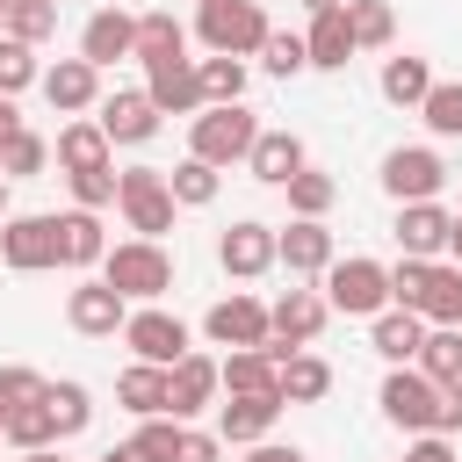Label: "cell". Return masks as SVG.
<instances>
[{
	"label": "cell",
	"mask_w": 462,
	"mask_h": 462,
	"mask_svg": "<svg viewBox=\"0 0 462 462\" xmlns=\"http://www.w3.org/2000/svg\"><path fill=\"white\" fill-rule=\"evenodd\" d=\"M253 137H260V116L245 101H209L202 116H188V152L209 166H245Z\"/></svg>",
	"instance_id": "6da1fadb"
},
{
	"label": "cell",
	"mask_w": 462,
	"mask_h": 462,
	"mask_svg": "<svg viewBox=\"0 0 462 462\" xmlns=\"http://www.w3.org/2000/svg\"><path fill=\"white\" fill-rule=\"evenodd\" d=\"M267 7L260 0H195V36L202 51H224V58H260L267 43Z\"/></svg>",
	"instance_id": "7a4b0ae2"
},
{
	"label": "cell",
	"mask_w": 462,
	"mask_h": 462,
	"mask_svg": "<svg viewBox=\"0 0 462 462\" xmlns=\"http://www.w3.org/2000/svg\"><path fill=\"white\" fill-rule=\"evenodd\" d=\"M116 209L137 238H166L173 231V188H166V166H123L116 173Z\"/></svg>",
	"instance_id": "3957f363"
},
{
	"label": "cell",
	"mask_w": 462,
	"mask_h": 462,
	"mask_svg": "<svg viewBox=\"0 0 462 462\" xmlns=\"http://www.w3.org/2000/svg\"><path fill=\"white\" fill-rule=\"evenodd\" d=\"M101 282H116L130 303H159V296L173 289V260H166L159 238H123V245H108Z\"/></svg>",
	"instance_id": "277c9868"
},
{
	"label": "cell",
	"mask_w": 462,
	"mask_h": 462,
	"mask_svg": "<svg viewBox=\"0 0 462 462\" xmlns=\"http://www.w3.org/2000/svg\"><path fill=\"white\" fill-rule=\"evenodd\" d=\"M325 303L339 310V318H375V310H390V267L383 260H332L325 267Z\"/></svg>",
	"instance_id": "5b68a950"
},
{
	"label": "cell",
	"mask_w": 462,
	"mask_h": 462,
	"mask_svg": "<svg viewBox=\"0 0 462 462\" xmlns=\"http://www.w3.org/2000/svg\"><path fill=\"white\" fill-rule=\"evenodd\" d=\"M375 404H383V419H390V426L426 433V426H433V411H440V383H433L419 361H404V368H390V375H383Z\"/></svg>",
	"instance_id": "8992f818"
},
{
	"label": "cell",
	"mask_w": 462,
	"mask_h": 462,
	"mask_svg": "<svg viewBox=\"0 0 462 462\" xmlns=\"http://www.w3.org/2000/svg\"><path fill=\"white\" fill-rule=\"evenodd\" d=\"M440 188H448V166H440L433 144H397V152H383V195H390V202H433Z\"/></svg>",
	"instance_id": "52a82bcc"
},
{
	"label": "cell",
	"mask_w": 462,
	"mask_h": 462,
	"mask_svg": "<svg viewBox=\"0 0 462 462\" xmlns=\"http://www.w3.org/2000/svg\"><path fill=\"white\" fill-rule=\"evenodd\" d=\"M65 325L87 332V339H116V332L130 325V296H123L116 282H79V289L65 296Z\"/></svg>",
	"instance_id": "ba28073f"
},
{
	"label": "cell",
	"mask_w": 462,
	"mask_h": 462,
	"mask_svg": "<svg viewBox=\"0 0 462 462\" xmlns=\"http://www.w3.org/2000/svg\"><path fill=\"white\" fill-rule=\"evenodd\" d=\"M0 260H7L14 274L58 267V217H7V224H0Z\"/></svg>",
	"instance_id": "9c48e42d"
},
{
	"label": "cell",
	"mask_w": 462,
	"mask_h": 462,
	"mask_svg": "<svg viewBox=\"0 0 462 462\" xmlns=\"http://www.w3.org/2000/svg\"><path fill=\"white\" fill-rule=\"evenodd\" d=\"M202 332H209L217 346H267V339H274V325H267V303H260V296H245V289H231L224 303H209Z\"/></svg>",
	"instance_id": "30bf717a"
},
{
	"label": "cell",
	"mask_w": 462,
	"mask_h": 462,
	"mask_svg": "<svg viewBox=\"0 0 462 462\" xmlns=\"http://www.w3.org/2000/svg\"><path fill=\"white\" fill-rule=\"evenodd\" d=\"M123 346H130L137 361H159V368H173V361L188 354V325H180L173 310L144 303V310H130V325H123Z\"/></svg>",
	"instance_id": "8fae6325"
},
{
	"label": "cell",
	"mask_w": 462,
	"mask_h": 462,
	"mask_svg": "<svg viewBox=\"0 0 462 462\" xmlns=\"http://www.w3.org/2000/svg\"><path fill=\"white\" fill-rule=\"evenodd\" d=\"M79 58H87V65H101V72H108L116 58H137V14H123L116 0H108V7H94V14H87V29H79Z\"/></svg>",
	"instance_id": "7c38bea8"
},
{
	"label": "cell",
	"mask_w": 462,
	"mask_h": 462,
	"mask_svg": "<svg viewBox=\"0 0 462 462\" xmlns=\"http://www.w3.org/2000/svg\"><path fill=\"white\" fill-rule=\"evenodd\" d=\"M144 94L159 101V116H202V108H209L195 58H159V65H144Z\"/></svg>",
	"instance_id": "4fadbf2b"
},
{
	"label": "cell",
	"mask_w": 462,
	"mask_h": 462,
	"mask_svg": "<svg viewBox=\"0 0 462 462\" xmlns=\"http://www.w3.org/2000/svg\"><path fill=\"white\" fill-rule=\"evenodd\" d=\"M217 260H224L231 282H260L267 267H282V260H274V224H253V217L231 224V231L217 238Z\"/></svg>",
	"instance_id": "5bb4252c"
},
{
	"label": "cell",
	"mask_w": 462,
	"mask_h": 462,
	"mask_svg": "<svg viewBox=\"0 0 462 462\" xmlns=\"http://www.w3.org/2000/svg\"><path fill=\"white\" fill-rule=\"evenodd\" d=\"M325 318H332V303L318 296V289H289V296H274L267 303V325H274V346H310L318 332H325Z\"/></svg>",
	"instance_id": "9a60e30c"
},
{
	"label": "cell",
	"mask_w": 462,
	"mask_h": 462,
	"mask_svg": "<svg viewBox=\"0 0 462 462\" xmlns=\"http://www.w3.org/2000/svg\"><path fill=\"white\" fill-rule=\"evenodd\" d=\"M274 419H282V390H245V397L217 404V433H224V448H253V440H267Z\"/></svg>",
	"instance_id": "2e32d148"
},
{
	"label": "cell",
	"mask_w": 462,
	"mask_h": 462,
	"mask_svg": "<svg viewBox=\"0 0 462 462\" xmlns=\"http://www.w3.org/2000/svg\"><path fill=\"white\" fill-rule=\"evenodd\" d=\"M43 101L58 108V116H79V108H101V65H87V58H58V65H43Z\"/></svg>",
	"instance_id": "e0dca14e"
},
{
	"label": "cell",
	"mask_w": 462,
	"mask_h": 462,
	"mask_svg": "<svg viewBox=\"0 0 462 462\" xmlns=\"http://www.w3.org/2000/svg\"><path fill=\"white\" fill-rule=\"evenodd\" d=\"M274 260L289 267V274H325L332 267V231H325V217H289V231H274Z\"/></svg>",
	"instance_id": "ac0fdd59"
},
{
	"label": "cell",
	"mask_w": 462,
	"mask_h": 462,
	"mask_svg": "<svg viewBox=\"0 0 462 462\" xmlns=\"http://www.w3.org/2000/svg\"><path fill=\"white\" fill-rule=\"evenodd\" d=\"M101 130H108V144H144L152 130H159V101L144 94V87H116L108 101H101V116H94Z\"/></svg>",
	"instance_id": "d6986e66"
},
{
	"label": "cell",
	"mask_w": 462,
	"mask_h": 462,
	"mask_svg": "<svg viewBox=\"0 0 462 462\" xmlns=\"http://www.w3.org/2000/svg\"><path fill=\"white\" fill-rule=\"evenodd\" d=\"M217 390H224V375H217L209 354H180V361L166 368V411H173V419H195Z\"/></svg>",
	"instance_id": "ffe728a7"
},
{
	"label": "cell",
	"mask_w": 462,
	"mask_h": 462,
	"mask_svg": "<svg viewBox=\"0 0 462 462\" xmlns=\"http://www.w3.org/2000/svg\"><path fill=\"white\" fill-rule=\"evenodd\" d=\"M303 166H310V159H303V137H296V130H260L253 152H245V173L267 180V188H289Z\"/></svg>",
	"instance_id": "44dd1931"
},
{
	"label": "cell",
	"mask_w": 462,
	"mask_h": 462,
	"mask_svg": "<svg viewBox=\"0 0 462 462\" xmlns=\"http://www.w3.org/2000/svg\"><path fill=\"white\" fill-rule=\"evenodd\" d=\"M448 231H455V217L440 202H397V245L411 260H440L448 253Z\"/></svg>",
	"instance_id": "7402d4cb"
},
{
	"label": "cell",
	"mask_w": 462,
	"mask_h": 462,
	"mask_svg": "<svg viewBox=\"0 0 462 462\" xmlns=\"http://www.w3.org/2000/svg\"><path fill=\"white\" fill-rule=\"evenodd\" d=\"M368 346H375L390 368H404V361H419V346H426V318L404 310V303H390V310L368 318Z\"/></svg>",
	"instance_id": "603a6c76"
},
{
	"label": "cell",
	"mask_w": 462,
	"mask_h": 462,
	"mask_svg": "<svg viewBox=\"0 0 462 462\" xmlns=\"http://www.w3.org/2000/svg\"><path fill=\"white\" fill-rule=\"evenodd\" d=\"M303 43H310V65H318V72H346V58L361 51V43H354V22H346V0H339V7H318L310 29H303Z\"/></svg>",
	"instance_id": "cb8c5ba5"
},
{
	"label": "cell",
	"mask_w": 462,
	"mask_h": 462,
	"mask_svg": "<svg viewBox=\"0 0 462 462\" xmlns=\"http://www.w3.org/2000/svg\"><path fill=\"white\" fill-rule=\"evenodd\" d=\"M58 166L65 173H94V166H116V144H108V130L94 123V116H72L65 130H58Z\"/></svg>",
	"instance_id": "d4e9b609"
},
{
	"label": "cell",
	"mask_w": 462,
	"mask_h": 462,
	"mask_svg": "<svg viewBox=\"0 0 462 462\" xmlns=\"http://www.w3.org/2000/svg\"><path fill=\"white\" fill-rule=\"evenodd\" d=\"M108 260V238H101V209H65L58 217V267H101Z\"/></svg>",
	"instance_id": "484cf974"
},
{
	"label": "cell",
	"mask_w": 462,
	"mask_h": 462,
	"mask_svg": "<svg viewBox=\"0 0 462 462\" xmlns=\"http://www.w3.org/2000/svg\"><path fill=\"white\" fill-rule=\"evenodd\" d=\"M375 87H383L390 108H419V101L433 94V65L411 58V51H397V58H383V79H375Z\"/></svg>",
	"instance_id": "4316f807"
},
{
	"label": "cell",
	"mask_w": 462,
	"mask_h": 462,
	"mask_svg": "<svg viewBox=\"0 0 462 462\" xmlns=\"http://www.w3.org/2000/svg\"><path fill=\"white\" fill-rule=\"evenodd\" d=\"M217 375H224L231 397H245V390H282V368H274L267 346H231V354L217 361Z\"/></svg>",
	"instance_id": "83f0119b"
},
{
	"label": "cell",
	"mask_w": 462,
	"mask_h": 462,
	"mask_svg": "<svg viewBox=\"0 0 462 462\" xmlns=\"http://www.w3.org/2000/svg\"><path fill=\"white\" fill-rule=\"evenodd\" d=\"M116 404L137 411V419H159V411H166V368H159V361H130V368L116 375Z\"/></svg>",
	"instance_id": "f1b7e54d"
},
{
	"label": "cell",
	"mask_w": 462,
	"mask_h": 462,
	"mask_svg": "<svg viewBox=\"0 0 462 462\" xmlns=\"http://www.w3.org/2000/svg\"><path fill=\"white\" fill-rule=\"evenodd\" d=\"M166 188H173V202L180 209H209L217 202V188H224V166H209V159H180V166H166Z\"/></svg>",
	"instance_id": "f546056e"
},
{
	"label": "cell",
	"mask_w": 462,
	"mask_h": 462,
	"mask_svg": "<svg viewBox=\"0 0 462 462\" xmlns=\"http://www.w3.org/2000/svg\"><path fill=\"white\" fill-rule=\"evenodd\" d=\"M419 318L426 325H462V267L455 260H433L426 296H419Z\"/></svg>",
	"instance_id": "4dcf8cb0"
},
{
	"label": "cell",
	"mask_w": 462,
	"mask_h": 462,
	"mask_svg": "<svg viewBox=\"0 0 462 462\" xmlns=\"http://www.w3.org/2000/svg\"><path fill=\"white\" fill-rule=\"evenodd\" d=\"M346 22H354L361 51H390L397 43V7L390 0H346Z\"/></svg>",
	"instance_id": "1f68e13d"
},
{
	"label": "cell",
	"mask_w": 462,
	"mask_h": 462,
	"mask_svg": "<svg viewBox=\"0 0 462 462\" xmlns=\"http://www.w3.org/2000/svg\"><path fill=\"white\" fill-rule=\"evenodd\" d=\"M137 58L159 65V58H188V29L159 7V14H137Z\"/></svg>",
	"instance_id": "d6a6232c"
},
{
	"label": "cell",
	"mask_w": 462,
	"mask_h": 462,
	"mask_svg": "<svg viewBox=\"0 0 462 462\" xmlns=\"http://www.w3.org/2000/svg\"><path fill=\"white\" fill-rule=\"evenodd\" d=\"M325 390H332V368L318 354H289L282 361V404H318Z\"/></svg>",
	"instance_id": "836d02e7"
},
{
	"label": "cell",
	"mask_w": 462,
	"mask_h": 462,
	"mask_svg": "<svg viewBox=\"0 0 462 462\" xmlns=\"http://www.w3.org/2000/svg\"><path fill=\"white\" fill-rule=\"evenodd\" d=\"M7 440H14L22 455L51 448V440H58V419H51V404H43V397H29V404H7Z\"/></svg>",
	"instance_id": "e575fe53"
},
{
	"label": "cell",
	"mask_w": 462,
	"mask_h": 462,
	"mask_svg": "<svg viewBox=\"0 0 462 462\" xmlns=\"http://www.w3.org/2000/svg\"><path fill=\"white\" fill-rule=\"evenodd\" d=\"M419 368H426L433 383H462V325H426Z\"/></svg>",
	"instance_id": "d590c367"
},
{
	"label": "cell",
	"mask_w": 462,
	"mask_h": 462,
	"mask_svg": "<svg viewBox=\"0 0 462 462\" xmlns=\"http://www.w3.org/2000/svg\"><path fill=\"white\" fill-rule=\"evenodd\" d=\"M195 72H202V101H245V58L209 51V58H195Z\"/></svg>",
	"instance_id": "8d00e7d4"
},
{
	"label": "cell",
	"mask_w": 462,
	"mask_h": 462,
	"mask_svg": "<svg viewBox=\"0 0 462 462\" xmlns=\"http://www.w3.org/2000/svg\"><path fill=\"white\" fill-rule=\"evenodd\" d=\"M282 195H289V217H325V209L339 202V180H332V173H318V166H303Z\"/></svg>",
	"instance_id": "74e56055"
},
{
	"label": "cell",
	"mask_w": 462,
	"mask_h": 462,
	"mask_svg": "<svg viewBox=\"0 0 462 462\" xmlns=\"http://www.w3.org/2000/svg\"><path fill=\"white\" fill-rule=\"evenodd\" d=\"M43 404H51V419H58V440L87 433V419H94V397H87V383H51V390H43Z\"/></svg>",
	"instance_id": "f35d334b"
},
{
	"label": "cell",
	"mask_w": 462,
	"mask_h": 462,
	"mask_svg": "<svg viewBox=\"0 0 462 462\" xmlns=\"http://www.w3.org/2000/svg\"><path fill=\"white\" fill-rule=\"evenodd\" d=\"M260 65H267L274 79H296V72H310V43H303L296 29H267V43H260Z\"/></svg>",
	"instance_id": "ab89813d"
},
{
	"label": "cell",
	"mask_w": 462,
	"mask_h": 462,
	"mask_svg": "<svg viewBox=\"0 0 462 462\" xmlns=\"http://www.w3.org/2000/svg\"><path fill=\"white\" fill-rule=\"evenodd\" d=\"M43 166H51V144L22 123V130L0 144V173H7V180H29V173H43Z\"/></svg>",
	"instance_id": "60d3db41"
},
{
	"label": "cell",
	"mask_w": 462,
	"mask_h": 462,
	"mask_svg": "<svg viewBox=\"0 0 462 462\" xmlns=\"http://www.w3.org/2000/svg\"><path fill=\"white\" fill-rule=\"evenodd\" d=\"M419 116H426L433 137H462V79H433V94L419 101Z\"/></svg>",
	"instance_id": "b9f144b4"
},
{
	"label": "cell",
	"mask_w": 462,
	"mask_h": 462,
	"mask_svg": "<svg viewBox=\"0 0 462 462\" xmlns=\"http://www.w3.org/2000/svg\"><path fill=\"white\" fill-rule=\"evenodd\" d=\"M7 36L51 43V36H58V0H14V7H7Z\"/></svg>",
	"instance_id": "7bdbcfd3"
},
{
	"label": "cell",
	"mask_w": 462,
	"mask_h": 462,
	"mask_svg": "<svg viewBox=\"0 0 462 462\" xmlns=\"http://www.w3.org/2000/svg\"><path fill=\"white\" fill-rule=\"evenodd\" d=\"M43 79V65H36V43H22V36H0V94H22V87H36Z\"/></svg>",
	"instance_id": "ee69618b"
},
{
	"label": "cell",
	"mask_w": 462,
	"mask_h": 462,
	"mask_svg": "<svg viewBox=\"0 0 462 462\" xmlns=\"http://www.w3.org/2000/svg\"><path fill=\"white\" fill-rule=\"evenodd\" d=\"M72 180V202L79 209H108L116 202V166H94V173H65Z\"/></svg>",
	"instance_id": "f6af8a7d"
},
{
	"label": "cell",
	"mask_w": 462,
	"mask_h": 462,
	"mask_svg": "<svg viewBox=\"0 0 462 462\" xmlns=\"http://www.w3.org/2000/svg\"><path fill=\"white\" fill-rule=\"evenodd\" d=\"M43 390H51V383H43L36 368H22V361L0 368V404H29V397H43Z\"/></svg>",
	"instance_id": "bcb514c9"
},
{
	"label": "cell",
	"mask_w": 462,
	"mask_h": 462,
	"mask_svg": "<svg viewBox=\"0 0 462 462\" xmlns=\"http://www.w3.org/2000/svg\"><path fill=\"white\" fill-rule=\"evenodd\" d=\"M173 462H224V433H195V426H180Z\"/></svg>",
	"instance_id": "7dc6e473"
},
{
	"label": "cell",
	"mask_w": 462,
	"mask_h": 462,
	"mask_svg": "<svg viewBox=\"0 0 462 462\" xmlns=\"http://www.w3.org/2000/svg\"><path fill=\"white\" fill-rule=\"evenodd\" d=\"M404 462H455V448H448V433H411V448H404Z\"/></svg>",
	"instance_id": "c3c4849f"
},
{
	"label": "cell",
	"mask_w": 462,
	"mask_h": 462,
	"mask_svg": "<svg viewBox=\"0 0 462 462\" xmlns=\"http://www.w3.org/2000/svg\"><path fill=\"white\" fill-rule=\"evenodd\" d=\"M433 433H462V383H440V411H433Z\"/></svg>",
	"instance_id": "681fc988"
},
{
	"label": "cell",
	"mask_w": 462,
	"mask_h": 462,
	"mask_svg": "<svg viewBox=\"0 0 462 462\" xmlns=\"http://www.w3.org/2000/svg\"><path fill=\"white\" fill-rule=\"evenodd\" d=\"M245 462H310V455H303V448H282V440H253Z\"/></svg>",
	"instance_id": "f907efd6"
},
{
	"label": "cell",
	"mask_w": 462,
	"mask_h": 462,
	"mask_svg": "<svg viewBox=\"0 0 462 462\" xmlns=\"http://www.w3.org/2000/svg\"><path fill=\"white\" fill-rule=\"evenodd\" d=\"M22 130V108H14V94H0V144Z\"/></svg>",
	"instance_id": "816d5d0a"
},
{
	"label": "cell",
	"mask_w": 462,
	"mask_h": 462,
	"mask_svg": "<svg viewBox=\"0 0 462 462\" xmlns=\"http://www.w3.org/2000/svg\"><path fill=\"white\" fill-rule=\"evenodd\" d=\"M101 462H144V455H137V440H123V448H108Z\"/></svg>",
	"instance_id": "f5cc1de1"
},
{
	"label": "cell",
	"mask_w": 462,
	"mask_h": 462,
	"mask_svg": "<svg viewBox=\"0 0 462 462\" xmlns=\"http://www.w3.org/2000/svg\"><path fill=\"white\" fill-rule=\"evenodd\" d=\"M7 217H14V209H7V173H0V224H7Z\"/></svg>",
	"instance_id": "db71d44e"
},
{
	"label": "cell",
	"mask_w": 462,
	"mask_h": 462,
	"mask_svg": "<svg viewBox=\"0 0 462 462\" xmlns=\"http://www.w3.org/2000/svg\"><path fill=\"white\" fill-rule=\"evenodd\" d=\"M29 462H65V455H51V448H36V455H29Z\"/></svg>",
	"instance_id": "11a10c76"
},
{
	"label": "cell",
	"mask_w": 462,
	"mask_h": 462,
	"mask_svg": "<svg viewBox=\"0 0 462 462\" xmlns=\"http://www.w3.org/2000/svg\"><path fill=\"white\" fill-rule=\"evenodd\" d=\"M303 7H310V14H318V7H339V0H303Z\"/></svg>",
	"instance_id": "9f6ffc18"
},
{
	"label": "cell",
	"mask_w": 462,
	"mask_h": 462,
	"mask_svg": "<svg viewBox=\"0 0 462 462\" xmlns=\"http://www.w3.org/2000/svg\"><path fill=\"white\" fill-rule=\"evenodd\" d=\"M0 36H7V0H0Z\"/></svg>",
	"instance_id": "6f0895ef"
},
{
	"label": "cell",
	"mask_w": 462,
	"mask_h": 462,
	"mask_svg": "<svg viewBox=\"0 0 462 462\" xmlns=\"http://www.w3.org/2000/svg\"><path fill=\"white\" fill-rule=\"evenodd\" d=\"M0 440H7V404H0Z\"/></svg>",
	"instance_id": "680465c9"
},
{
	"label": "cell",
	"mask_w": 462,
	"mask_h": 462,
	"mask_svg": "<svg viewBox=\"0 0 462 462\" xmlns=\"http://www.w3.org/2000/svg\"><path fill=\"white\" fill-rule=\"evenodd\" d=\"M455 224H462V209H455Z\"/></svg>",
	"instance_id": "91938a15"
},
{
	"label": "cell",
	"mask_w": 462,
	"mask_h": 462,
	"mask_svg": "<svg viewBox=\"0 0 462 462\" xmlns=\"http://www.w3.org/2000/svg\"><path fill=\"white\" fill-rule=\"evenodd\" d=\"M22 462H29V455H22Z\"/></svg>",
	"instance_id": "94428289"
},
{
	"label": "cell",
	"mask_w": 462,
	"mask_h": 462,
	"mask_svg": "<svg viewBox=\"0 0 462 462\" xmlns=\"http://www.w3.org/2000/svg\"><path fill=\"white\" fill-rule=\"evenodd\" d=\"M7 7H14V0H7Z\"/></svg>",
	"instance_id": "6125c7cd"
}]
</instances>
